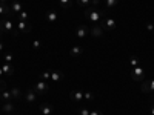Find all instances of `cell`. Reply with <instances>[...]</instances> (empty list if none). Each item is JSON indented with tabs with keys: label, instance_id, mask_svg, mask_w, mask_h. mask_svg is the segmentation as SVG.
Here are the masks:
<instances>
[{
	"label": "cell",
	"instance_id": "obj_1",
	"mask_svg": "<svg viewBox=\"0 0 154 115\" xmlns=\"http://www.w3.org/2000/svg\"><path fill=\"white\" fill-rule=\"evenodd\" d=\"M83 16L86 20L93 22V23H99L106 17V9H99V8H86L83 11Z\"/></svg>",
	"mask_w": 154,
	"mask_h": 115
},
{
	"label": "cell",
	"instance_id": "obj_2",
	"mask_svg": "<svg viewBox=\"0 0 154 115\" xmlns=\"http://www.w3.org/2000/svg\"><path fill=\"white\" fill-rule=\"evenodd\" d=\"M0 26L3 28V31L6 34H12V37H19L20 35L19 31H17V28H16V25H14V22L9 20V19H3L2 23H0Z\"/></svg>",
	"mask_w": 154,
	"mask_h": 115
},
{
	"label": "cell",
	"instance_id": "obj_3",
	"mask_svg": "<svg viewBox=\"0 0 154 115\" xmlns=\"http://www.w3.org/2000/svg\"><path fill=\"white\" fill-rule=\"evenodd\" d=\"M131 78L136 81V83H143L145 81V69L142 66H136L131 69Z\"/></svg>",
	"mask_w": 154,
	"mask_h": 115
},
{
	"label": "cell",
	"instance_id": "obj_4",
	"mask_svg": "<svg viewBox=\"0 0 154 115\" xmlns=\"http://www.w3.org/2000/svg\"><path fill=\"white\" fill-rule=\"evenodd\" d=\"M102 29H103L105 32H111V31H114L116 29V26H117V23H116V20L114 19H111V17H105L103 20H102Z\"/></svg>",
	"mask_w": 154,
	"mask_h": 115
},
{
	"label": "cell",
	"instance_id": "obj_5",
	"mask_svg": "<svg viewBox=\"0 0 154 115\" xmlns=\"http://www.w3.org/2000/svg\"><path fill=\"white\" fill-rule=\"evenodd\" d=\"M16 28L19 31V34H28L32 29V25L29 22H23V20H16Z\"/></svg>",
	"mask_w": 154,
	"mask_h": 115
},
{
	"label": "cell",
	"instance_id": "obj_6",
	"mask_svg": "<svg viewBox=\"0 0 154 115\" xmlns=\"http://www.w3.org/2000/svg\"><path fill=\"white\" fill-rule=\"evenodd\" d=\"M34 91L37 92V95H42V94H46L49 91V84L48 81H43V80H38L35 84H34Z\"/></svg>",
	"mask_w": 154,
	"mask_h": 115
},
{
	"label": "cell",
	"instance_id": "obj_7",
	"mask_svg": "<svg viewBox=\"0 0 154 115\" xmlns=\"http://www.w3.org/2000/svg\"><path fill=\"white\" fill-rule=\"evenodd\" d=\"M12 14V11H11V6L8 5V0H0V17L3 19L5 17H9Z\"/></svg>",
	"mask_w": 154,
	"mask_h": 115
},
{
	"label": "cell",
	"instance_id": "obj_8",
	"mask_svg": "<svg viewBox=\"0 0 154 115\" xmlns=\"http://www.w3.org/2000/svg\"><path fill=\"white\" fill-rule=\"evenodd\" d=\"M89 32H91V28H88L86 25H79V26H77V29H75L77 38H85V37L89 35Z\"/></svg>",
	"mask_w": 154,
	"mask_h": 115
},
{
	"label": "cell",
	"instance_id": "obj_9",
	"mask_svg": "<svg viewBox=\"0 0 154 115\" xmlns=\"http://www.w3.org/2000/svg\"><path fill=\"white\" fill-rule=\"evenodd\" d=\"M142 91H143L145 94H148V95H152V94H154V78L142 83Z\"/></svg>",
	"mask_w": 154,
	"mask_h": 115
},
{
	"label": "cell",
	"instance_id": "obj_10",
	"mask_svg": "<svg viewBox=\"0 0 154 115\" xmlns=\"http://www.w3.org/2000/svg\"><path fill=\"white\" fill-rule=\"evenodd\" d=\"M69 98L74 101V103L80 105L82 101H83V92L79 91V89H77V91H71V92H69Z\"/></svg>",
	"mask_w": 154,
	"mask_h": 115
},
{
	"label": "cell",
	"instance_id": "obj_11",
	"mask_svg": "<svg viewBox=\"0 0 154 115\" xmlns=\"http://www.w3.org/2000/svg\"><path fill=\"white\" fill-rule=\"evenodd\" d=\"M38 112H40L42 115H53L54 108H53V105H49V103H43V105L38 106Z\"/></svg>",
	"mask_w": 154,
	"mask_h": 115
},
{
	"label": "cell",
	"instance_id": "obj_12",
	"mask_svg": "<svg viewBox=\"0 0 154 115\" xmlns=\"http://www.w3.org/2000/svg\"><path fill=\"white\" fill-rule=\"evenodd\" d=\"M25 100H26V103H29V105L35 103V100H37V92L34 91V89H28L26 94H25Z\"/></svg>",
	"mask_w": 154,
	"mask_h": 115
},
{
	"label": "cell",
	"instance_id": "obj_13",
	"mask_svg": "<svg viewBox=\"0 0 154 115\" xmlns=\"http://www.w3.org/2000/svg\"><path fill=\"white\" fill-rule=\"evenodd\" d=\"M45 19H46V22H49V23H54V22L59 20V12H57L56 9H49V11L46 12Z\"/></svg>",
	"mask_w": 154,
	"mask_h": 115
},
{
	"label": "cell",
	"instance_id": "obj_14",
	"mask_svg": "<svg viewBox=\"0 0 154 115\" xmlns=\"http://www.w3.org/2000/svg\"><path fill=\"white\" fill-rule=\"evenodd\" d=\"M14 103H12V101H5V103H3V106L2 108H0V111H2L3 114H12V112H14Z\"/></svg>",
	"mask_w": 154,
	"mask_h": 115
},
{
	"label": "cell",
	"instance_id": "obj_15",
	"mask_svg": "<svg viewBox=\"0 0 154 115\" xmlns=\"http://www.w3.org/2000/svg\"><path fill=\"white\" fill-rule=\"evenodd\" d=\"M103 34H105V31L102 29V26H99V25L93 26V28H91V32H89V35H93L94 38H100Z\"/></svg>",
	"mask_w": 154,
	"mask_h": 115
},
{
	"label": "cell",
	"instance_id": "obj_16",
	"mask_svg": "<svg viewBox=\"0 0 154 115\" xmlns=\"http://www.w3.org/2000/svg\"><path fill=\"white\" fill-rule=\"evenodd\" d=\"M83 54V48L82 46H71V49H69V55L71 57H79V55H82Z\"/></svg>",
	"mask_w": 154,
	"mask_h": 115
},
{
	"label": "cell",
	"instance_id": "obj_17",
	"mask_svg": "<svg viewBox=\"0 0 154 115\" xmlns=\"http://www.w3.org/2000/svg\"><path fill=\"white\" fill-rule=\"evenodd\" d=\"M2 69H3V72H5L6 75H12V74H14V71H16L14 63H3Z\"/></svg>",
	"mask_w": 154,
	"mask_h": 115
},
{
	"label": "cell",
	"instance_id": "obj_18",
	"mask_svg": "<svg viewBox=\"0 0 154 115\" xmlns=\"http://www.w3.org/2000/svg\"><path fill=\"white\" fill-rule=\"evenodd\" d=\"M62 78H63V72H60V71H53L51 72V81L53 83H59V81H62Z\"/></svg>",
	"mask_w": 154,
	"mask_h": 115
},
{
	"label": "cell",
	"instance_id": "obj_19",
	"mask_svg": "<svg viewBox=\"0 0 154 115\" xmlns=\"http://www.w3.org/2000/svg\"><path fill=\"white\" fill-rule=\"evenodd\" d=\"M25 9V3L23 2H14L11 5V11L16 12V14H19V12H22Z\"/></svg>",
	"mask_w": 154,
	"mask_h": 115
},
{
	"label": "cell",
	"instance_id": "obj_20",
	"mask_svg": "<svg viewBox=\"0 0 154 115\" xmlns=\"http://www.w3.org/2000/svg\"><path fill=\"white\" fill-rule=\"evenodd\" d=\"M9 92H11V95H12V98H14V100H20V98L23 97L22 91H20L19 87H16V86H12V87H9Z\"/></svg>",
	"mask_w": 154,
	"mask_h": 115
},
{
	"label": "cell",
	"instance_id": "obj_21",
	"mask_svg": "<svg viewBox=\"0 0 154 115\" xmlns=\"http://www.w3.org/2000/svg\"><path fill=\"white\" fill-rule=\"evenodd\" d=\"M11 98H12V95H11V92H9V89H3V91H0V100L3 101H11Z\"/></svg>",
	"mask_w": 154,
	"mask_h": 115
},
{
	"label": "cell",
	"instance_id": "obj_22",
	"mask_svg": "<svg viewBox=\"0 0 154 115\" xmlns=\"http://www.w3.org/2000/svg\"><path fill=\"white\" fill-rule=\"evenodd\" d=\"M75 3H77V6L86 9V8H89V5H93V0H75Z\"/></svg>",
	"mask_w": 154,
	"mask_h": 115
},
{
	"label": "cell",
	"instance_id": "obj_23",
	"mask_svg": "<svg viewBox=\"0 0 154 115\" xmlns=\"http://www.w3.org/2000/svg\"><path fill=\"white\" fill-rule=\"evenodd\" d=\"M59 5L63 9H69L72 6V0H59Z\"/></svg>",
	"mask_w": 154,
	"mask_h": 115
},
{
	"label": "cell",
	"instance_id": "obj_24",
	"mask_svg": "<svg viewBox=\"0 0 154 115\" xmlns=\"http://www.w3.org/2000/svg\"><path fill=\"white\" fill-rule=\"evenodd\" d=\"M28 19H29V14H28V11H26V9H23L22 12H19V14H17V20L28 22Z\"/></svg>",
	"mask_w": 154,
	"mask_h": 115
},
{
	"label": "cell",
	"instance_id": "obj_25",
	"mask_svg": "<svg viewBox=\"0 0 154 115\" xmlns=\"http://www.w3.org/2000/svg\"><path fill=\"white\" fill-rule=\"evenodd\" d=\"M51 72H53V69H45V71L42 72V75H40V80L48 81V80L51 78Z\"/></svg>",
	"mask_w": 154,
	"mask_h": 115
},
{
	"label": "cell",
	"instance_id": "obj_26",
	"mask_svg": "<svg viewBox=\"0 0 154 115\" xmlns=\"http://www.w3.org/2000/svg\"><path fill=\"white\" fill-rule=\"evenodd\" d=\"M117 3H119V0H105V8L106 9H112Z\"/></svg>",
	"mask_w": 154,
	"mask_h": 115
},
{
	"label": "cell",
	"instance_id": "obj_27",
	"mask_svg": "<svg viewBox=\"0 0 154 115\" xmlns=\"http://www.w3.org/2000/svg\"><path fill=\"white\" fill-rule=\"evenodd\" d=\"M139 63H140L139 57H136V55L130 57V66H131V69H133V68H136V66H139Z\"/></svg>",
	"mask_w": 154,
	"mask_h": 115
},
{
	"label": "cell",
	"instance_id": "obj_28",
	"mask_svg": "<svg viewBox=\"0 0 154 115\" xmlns=\"http://www.w3.org/2000/svg\"><path fill=\"white\" fill-rule=\"evenodd\" d=\"M3 60H5V63H14V55H12L11 52H5Z\"/></svg>",
	"mask_w": 154,
	"mask_h": 115
},
{
	"label": "cell",
	"instance_id": "obj_29",
	"mask_svg": "<svg viewBox=\"0 0 154 115\" xmlns=\"http://www.w3.org/2000/svg\"><path fill=\"white\" fill-rule=\"evenodd\" d=\"M83 100L88 101V103H89V101H93V100H94V94H93V92H89V91L83 92Z\"/></svg>",
	"mask_w": 154,
	"mask_h": 115
},
{
	"label": "cell",
	"instance_id": "obj_30",
	"mask_svg": "<svg viewBox=\"0 0 154 115\" xmlns=\"http://www.w3.org/2000/svg\"><path fill=\"white\" fill-rule=\"evenodd\" d=\"M89 109L88 106H80V109H79V115H89Z\"/></svg>",
	"mask_w": 154,
	"mask_h": 115
},
{
	"label": "cell",
	"instance_id": "obj_31",
	"mask_svg": "<svg viewBox=\"0 0 154 115\" xmlns=\"http://www.w3.org/2000/svg\"><path fill=\"white\" fill-rule=\"evenodd\" d=\"M40 46H42V42L40 40H34L32 42V49H40Z\"/></svg>",
	"mask_w": 154,
	"mask_h": 115
},
{
	"label": "cell",
	"instance_id": "obj_32",
	"mask_svg": "<svg viewBox=\"0 0 154 115\" xmlns=\"http://www.w3.org/2000/svg\"><path fill=\"white\" fill-rule=\"evenodd\" d=\"M89 115H103L100 109H91L89 111Z\"/></svg>",
	"mask_w": 154,
	"mask_h": 115
},
{
	"label": "cell",
	"instance_id": "obj_33",
	"mask_svg": "<svg viewBox=\"0 0 154 115\" xmlns=\"http://www.w3.org/2000/svg\"><path fill=\"white\" fill-rule=\"evenodd\" d=\"M146 29L152 32V31H154V25H152V23H148V25H146Z\"/></svg>",
	"mask_w": 154,
	"mask_h": 115
},
{
	"label": "cell",
	"instance_id": "obj_34",
	"mask_svg": "<svg viewBox=\"0 0 154 115\" xmlns=\"http://www.w3.org/2000/svg\"><path fill=\"white\" fill-rule=\"evenodd\" d=\"M5 87H6V83H5V81H2V80H0V91H3Z\"/></svg>",
	"mask_w": 154,
	"mask_h": 115
},
{
	"label": "cell",
	"instance_id": "obj_35",
	"mask_svg": "<svg viewBox=\"0 0 154 115\" xmlns=\"http://www.w3.org/2000/svg\"><path fill=\"white\" fill-rule=\"evenodd\" d=\"M149 112H151V115H154V105H151V108H149Z\"/></svg>",
	"mask_w": 154,
	"mask_h": 115
},
{
	"label": "cell",
	"instance_id": "obj_36",
	"mask_svg": "<svg viewBox=\"0 0 154 115\" xmlns=\"http://www.w3.org/2000/svg\"><path fill=\"white\" fill-rule=\"evenodd\" d=\"M99 3H100V0H93V5H94V6H97Z\"/></svg>",
	"mask_w": 154,
	"mask_h": 115
},
{
	"label": "cell",
	"instance_id": "obj_37",
	"mask_svg": "<svg viewBox=\"0 0 154 115\" xmlns=\"http://www.w3.org/2000/svg\"><path fill=\"white\" fill-rule=\"evenodd\" d=\"M2 52H3V43L0 42V54H2Z\"/></svg>",
	"mask_w": 154,
	"mask_h": 115
},
{
	"label": "cell",
	"instance_id": "obj_38",
	"mask_svg": "<svg viewBox=\"0 0 154 115\" xmlns=\"http://www.w3.org/2000/svg\"><path fill=\"white\" fill-rule=\"evenodd\" d=\"M3 32H5V31H3V28H2V26H0V38H2V35H3Z\"/></svg>",
	"mask_w": 154,
	"mask_h": 115
},
{
	"label": "cell",
	"instance_id": "obj_39",
	"mask_svg": "<svg viewBox=\"0 0 154 115\" xmlns=\"http://www.w3.org/2000/svg\"><path fill=\"white\" fill-rule=\"evenodd\" d=\"M3 74H5V72H3V69L0 68V78H2V75H3Z\"/></svg>",
	"mask_w": 154,
	"mask_h": 115
},
{
	"label": "cell",
	"instance_id": "obj_40",
	"mask_svg": "<svg viewBox=\"0 0 154 115\" xmlns=\"http://www.w3.org/2000/svg\"><path fill=\"white\" fill-rule=\"evenodd\" d=\"M14 2H22V0H14Z\"/></svg>",
	"mask_w": 154,
	"mask_h": 115
},
{
	"label": "cell",
	"instance_id": "obj_41",
	"mask_svg": "<svg viewBox=\"0 0 154 115\" xmlns=\"http://www.w3.org/2000/svg\"><path fill=\"white\" fill-rule=\"evenodd\" d=\"M2 20H3V19H2V17H0V23H2Z\"/></svg>",
	"mask_w": 154,
	"mask_h": 115
},
{
	"label": "cell",
	"instance_id": "obj_42",
	"mask_svg": "<svg viewBox=\"0 0 154 115\" xmlns=\"http://www.w3.org/2000/svg\"><path fill=\"white\" fill-rule=\"evenodd\" d=\"M8 115H14V114H8Z\"/></svg>",
	"mask_w": 154,
	"mask_h": 115
},
{
	"label": "cell",
	"instance_id": "obj_43",
	"mask_svg": "<svg viewBox=\"0 0 154 115\" xmlns=\"http://www.w3.org/2000/svg\"><path fill=\"white\" fill-rule=\"evenodd\" d=\"M152 34H154V31H152Z\"/></svg>",
	"mask_w": 154,
	"mask_h": 115
},
{
	"label": "cell",
	"instance_id": "obj_44",
	"mask_svg": "<svg viewBox=\"0 0 154 115\" xmlns=\"http://www.w3.org/2000/svg\"><path fill=\"white\" fill-rule=\"evenodd\" d=\"M152 95H154V94H152Z\"/></svg>",
	"mask_w": 154,
	"mask_h": 115
}]
</instances>
